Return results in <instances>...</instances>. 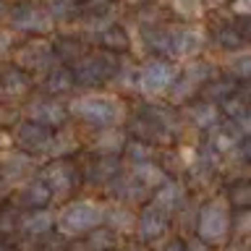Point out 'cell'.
<instances>
[{"mask_svg": "<svg viewBox=\"0 0 251 251\" xmlns=\"http://www.w3.org/2000/svg\"><path fill=\"white\" fill-rule=\"evenodd\" d=\"M84 183L94 188H107L113 180L126 170L123 157H110V154H89L84 160Z\"/></svg>", "mask_w": 251, "mask_h": 251, "instance_id": "4fadbf2b", "label": "cell"}, {"mask_svg": "<svg viewBox=\"0 0 251 251\" xmlns=\"http://www.w3.org/2000/svg\"><path fill=\"white\" fill-rule=\"evenodd\" d=\"M233 123H235V128L241 131V136H243V139L251 136V107H249L241 118H238V121H233Z\"/></svg>", "mask_w": 251, "mask_h": 251, "instance_id": "74e56055", "label": "cell"}, {"mask_svg": "<svg viewBox=\"0 0 251 251\" xmlns=\"http://www.w3.org/2000/svg\"><path fill=\"white\" fill-rule=\"evenodd\" d=\"M136 223H139V212H133L126 204H105V227H110L118 235H128L136 233Z\"/></svg>", "mask_w": 251, "mask_h": 251, "instance_id": "d4e9b609", "label": "cell"}, {"mask_svg": "<svg viewBox=\"0 0 251 251\" xmlns=\"http://www.w3.org/2000/svg\"><path fill=\"white\" fill-rule=\"evenodd\" d=\"M13 37H11V31H5L3 26H0V60H5L8 55L13 58Z\"/></svg>", "mask_w": 251, "mask_h": 251, "instance_id": "d590c367", "label": "cell"}, {"mask_svg": "<svg viewBox=\"0 0 251 251\" xmlns=\"http://www.w3.org/2000/svg\"><path fill=\"white\" fill-rule=\"evenodd\" d=\"M8 29L16 34H24L29 39L37 37H52L58 31V24L52 21L50 11L39 0H19L11 5V16H8Z\"/></svg>", "mask_w": 251, "mask_h": 251, "instance_id": "277c9868", "label": "cell"}, {"mask_svg": "<svg viewBox=\"0 0 251 251\" xmlns=\"http://www.w3.org/2000/svg\"><path fill=\"white\" fill-rule=\"evenodd\" d=\"M89 47H100V50H107V52H115V55H123L131 50V31L126 29V24H113L110 29H105L102 34L92 37L89 39Z\"/></svg>", "mask_w": 251, "mask_h": 251, "instance_id": "cb8c5ba5", "label": "cell"}, {"mask_svg": "<svg viewBox=\"0 0 251 251\" xmlns=\"http://www.w3.org/2000/svg\"><path fill=\"white\" fill-rule=\"evenodd\" d=\"M52 47H55V52H58V60L63 63V66H71V68L92 50L81 31H78V34H74V31H55L52 34Z\"/></svg>", "mask_w": 251, "mask_h": 251, "instance_id": "ffe728a7", "label": "cell"}, {"mask_svg": "<svg viewBox=\"0 0 251 251\" xmlns=\"http://www.w3.org/2000/svg\"><path fill=\"white\" fill-rule=\"evenodd\" d=\"M39 176H42L45 183L50 186L55 199L71 201V196L84 186V168L74 160V157H60V160L45 162V168Z\"/></svg>", "mask_w": 251, "mask_h": 251, "instance_id": "ba28073f", "label": "cell"}, {"mask_svg": "<svg viewBox=\"0 0 251 251\" xmlns=\"http://www.w3.org/2000/svg\"><path fill=\"white\" fill-rule=\"evenodd\" d=\"M207 45V34L194 24H173V60H196Z\"/></svg>", "mask_w": 251, "mask_h": 251, "instance_id": "9a60e30c", "label": "cell"}, {"mask_svg": "<svg viewBox=\"0 0 251 251\" xmlns=\"http://www.w3.org/2000/svg\"><path fill=\"white\" fill-rule=\"evenodd\" d=\"M8 131H11V147L37 157V160L39 157H50L52 144H55V133H58V131H50L39 123H31L26 118H19Z\"/></svg>", "mask_w": 251, "mask_h": 251, "instance_id": "8fae6325", "label": "cell"}, {"mask_svg": "<svg viewBox=\"0 0 251 251\" xmlns=\"http://www.w3.org/2000/svg\"><path fill=\"white\" fill-rule=\"evenodd\" d=\"M209 39H212V45L220 47V50H225L227 55L241 52L243 47H246V39L241 37V31L235 29V24H220V26H215L209 31Z\"/></svg>", "mask_w": 251, "mask_h": 251, "instance_id": "f1b7e54d", "label": "cell"}, {"mask_svg": "<svg viewBox=\"0 0 251 251\" xmlns=\"http://www.w3.org/2000/svg\"><path fill=\"white\" fill-rule=\"evenodd\" d=\"M11 5L8 0H0V24H8V16H11Z\"/></svg>", "mask_w": 251, "mask_h": 251, "instance_id": "ee69618b", "label": "cell"}, {"mask_svg": "<svg viewBox=\"0 0 251 251\" xmlns=\"http://www.w3.org/2000/svg\"><path fill=\"white\" fill-rule=\"evenodd\" d=\"M241 141H243V136H241V131L235 128L233 121H223V126H217V128L207 136V144L215 149L220 157H225L230 152H238Z\"/></svg>", "mask_w": 251, "mask_h": 251, "instance_id": "4316f807", "label": "cell"}, {"mask_svg": "<svg viewBox=\"0 0 251 251\" xmlns=\"http://www.w3.org/2000/svg\"><path fill=\"white\" fill-rule=\"evenodd\" d=\"M238 154H241V160H243V162H251V136H246V139L241 141Z\"/></svg>", "mask_w": 251, "mask_h": 251, "instance_id": "7bdbcfd3", "label": "cell"}, {"mask_svg": "<svg viewBox=\"0 0 251 251\" xmlns=\"http://www.w3.org/2000/svg\"><path fill=\"white\" fill-rule=\"evenodd\" d=\"M11 201L19 207L21 212H29V209H50V204L55 201V196L50 191V186L45 183L42 176L26 180L24 186H19L11 196Z\"/></svg>", "mask_w": 251, "mask_h": 251, "instance_id": "ac0fdd59", "label": "cell"}, {"mask_svg": "<svg viewBox=\"0 0 251 251\" xmlns=\"http://www.w3.org/2000/svg\"><path fill=\"white\" fill-rule=\"evenodd\" d=\"M233 230L238 235H249L251 233V209L233 212Z\"/></svg>", "mask_w": 251, "mask_h": 251, "instance_id": "e575fe53", "label": "cell"}, {"mask_svg": "<svg viewBox=\"0 0 251 251\" xmlns=\"http://www.w3.org/2000/svg\"><path fill=\"white\" fill-rule=\"evenodd\" d=\"M238 89H241V84L235 81L233 76L220 74V76H215L207 86H204L199 100H207V102H212V105H223V102H227L233 94H238Z\"/></svg>", "mask_w": 251, "mask_h": 251, "instance_id": "83f0119b", "label": "cell"}, {"mask_svg": "<svg viewBox=\"0 0 251 251\" xmlns=\"http://www.w3.org/2000/svg\"><path fill=\"white\" fill-rule=\"evenodd\" d=\"M118 241H121V235L102 225L94 233L86 235V238H81V246H84V251H113L118 246Z\"/></svg>", "mask_w": 251, "mask_h": 251, "instance_id": "1f68e13d", "label": "cell"}, {"mask_svg": "<svg viewBox=\"0 0 251 251\" xmlns=\"http://www.w3.org/2000/svg\"><path fill=\"white\" fill-rule=\"evenodd\" d=\"M121 68H123V55H115V52L100 50V47H92V50L74 66V74H76L78 89L100 92L102 86L115 81V76L121 74Z\"/></svg>", "mask_w": 251, "mask_h": 251, "instance_id": "3957f363", "label": "cell"}, {"mask_svg": "<svg viewBox=\"0 0 251 251\" xmlns=\"http://www.w3.org/2000/svg\"><path fill=\"white\" fill-rule=\"evenodd\" d=\"M8 147H11V131H5L3 123H0V152L8 149Z\"/></svg>", "mask_w": 251, "mask_h": 251, "instance_id": "f6af8a7d", "label": "cell"}, {"mask_svg": "<svg viewBox=\"0 0 251 251\" xmlns=\"http://www.w3.org/2000/svg\"><path fill=\"white\" fill-rule=\"evenodd\" d=\"M149 201L157 204V207L165 209V212H170V215H176V212H180V209H183V204L188 201V188H186V183L180 178H173L170 176L152 194V199H149Z\"/></svg>", "mask_w": 251, "mask_h": 251, "instance_id": "603a6c76", "label": "cell"}, {"mask_svg": "<svg viewBox=\"0 0 251 251\" xmlns=\"http://www.w3.org/2000/svg\"><path fill=\"white\" fill-rule=\"evenodd\" d=\"M105 194H107L115 204H126V207H139V209L144 207L149 199H152V191H149L144 183H139V180L133 178L128 170H123L121 176H118L113 183L105 188Z\"/></svg>", "mask_w": 251, "mask_h": 251, "instance_id": "2e32d148", "label": "cell"}, {"mask_svg": "<svg viewBox=\"0 0 251 251\" xmlns=\"http://www.w3.org/2000/svg\"><path fill=\"white\" fill-rule=\"evenodd\" d=\"M160 251H186V238H168Z\"/></svg>", "mask_w": 251, "mask_h": 251, "instance_id": "60d3db41", "label": "cell"}, {"mask_svg": "<svg viewBox=\"0 0 251 251\" xmlns=\"http://www.w3.org/2000/svg\"><path fill=\"white\" fill-rule=\"evenodd\" d=\"M21 118L45 126V128H50V131H63V128H68L71 110H68V105L63 100L37 92V94H31V97L24 102Z\"/></svg>", "mask_w": 251, "mask_h": 251, "instance_id": "9c48e42d", "label": "cell"}, {"mask_svg": "<svg viewBox=\"0 0 251 251\" xmlns=\"http://www.w3.org/2000/svg\"><path fill=\"white\" fill-rule=\"evenodd\" d=\"M233 11L238 16H251V0H233Z\"/></svg>", "mask_w": 251, "mask_h": 251, "instance_id": "b9f144b4", "label": "cell"}, {"mask_svg": "<svg viewBox=\"0 0 251 251\" xmlns=\"http://www.w3.org/2000/svg\"><path fill=\"white\" fill-rule=\"evenodd\" d=\"M207 8V0H170V11L180 19H199Z\"/></svg>", "mask_w": 251, "mask_h": 251, "instance_id": "836d02e7", "label": "cell"}, {"mask_svg": "<svg viewBox=\"0 0 251 251\" xmlns=\"http://www.w3.org/2000/svg\"><path fill=\"white\" fill-rule=\"evenodd\" d=\"M11 196H13V186L0 176V204H8V201H11Z\"/></svg>", "mask_w": 251, "mask_h": 251, "instance_id": "f35d334b", "label": "cell"}, {"mask_svg": "<svg viewBox=\"0 0 251 251\" xmlns=\"http://www.w3.org/2000/svg\"><path fill=\"white\" fill-rule=\"evenodd\" d=\"M37 165H39L37 157L21 152V149H16V147H8L0 152V176L13 186V191L42 173V168H37Z\"/></svg>", "mask_w": 251, "mask_h": 251, "instance_id": "7c38bea8", "label": "cell"}, {"mask_svg": "<svg viewBox=\"0 0 251 251\" xmlns=\"http://www.w3.org/2000/svg\"><path fill=\"white\" fill-rule=\"evenodd\" d=\"M183 66L176 60H165V58H149L141 63V74H139V94L147 100H160L173 92V86L178 84Z\"/></svg>", "mask_w": 251, "mask_h": 251, "instance_id": "8992f818", "label": "cell"}, {"mask_svg": "<svg viewBox=\"0 0 251 251\" xmlns=\"http://www.w3.org/2000/svg\"><path fill=\"white\" fill-rule=\"evenodd\" d=\"M126 144H128V131L123 128H110L100 131L92 139V154H110V157H123Z\"/></svg>", "mask_w": 251, "mask_h": 251, "instance_id": "484cf974", "label": "cell"}, {"mask_svg": "<svg viewBox=\"0 0 251 251\" xmlns=\"http://www.w3.org/2000/svg\"><path fill=\"white\" fill-rule=\"evenodd\" d=\"M233 230V209L227 204L225 196H212L199 207L196 212V235L215 246L227 238V233Z\"/></svg>", "mask_w": 251, "mask_h": 251, "instance_id": "52a82bcc", "label": "cell"}, {"mask_svg": "<svg viewBox=\"0 0 251 251\" xmlns=\"http://www.w3.org/2000/svg\"><path fill=\"white\" fill-rule=\"evenodd\" d=\"M225 74L233 76L235 81H249L251 78V50H241V52L227 55Z\"/></svg>", "mask_w": 251, "mask_h": 251, "instance_id": "d6a6232c", "label": "cell"}, {"mask_svg": "<svg viewBox=\"0 0 251 251\" xmlns=\"http://www.w3.org/2000/svg\"><path fill=\"white\" fill-rule=\"evenodd\" d=\"M55 215V233L66 241H76L105 225V204L92 196H76L71 201H63Z\"/></svg>", "mask_w": 251, "mask_h": 251, "instance_id": "7a4b0ae2", "label": "cell"}, {"mask_svg": "<svg viewBox=\"0 0 251 251\" xmlns=\"http://www.w3.org/2000/svg\"><path fill=\"white\" fill-rule=\"evenodd\" d=\"M71 121L81 123L84 128L94 133L110 131V128H123L128 123V105L126 97L118 92H84L68 102Z\"/></svg>", "mask_w": 251, "mask_h": 251, "instance_id": "6da1fadb", "label": "cell"}, {"mask_svg": "<svg viewBox=\"0 0 251 251\" xmlns=\"http://www.w3.org/2000/svg\"><path fill=\"white\" fill-rule=\"evenodd\" d=\"M233 24H235V29L241 31V37L246 39V45H249L251 42V16H238Z\"/></svg>", "mask_w": 251, "mask_h": 251, "instance_id": "8d00e7d4", "label": "cell"}, {"mask_svg": "<svg viewBox=\"0 0 251 251\" xmlns=\"http://www.w3.org/2000/svg\"><path fill=\"white\" fill-rule=\"evenodd\" d=\"M0 251H19V249H16L13 243H8L5 238H0Z\"/></svg>", "mask_w": 251, "mask_h": 251, "instance_id": "bcb514c9", "label": "cell"}, {"mask_svg": "<svg viewBox=\"0 0 251 251\" xmlns=\"http://www.w3.org/2000/svg\"><path fill=\"white\" fill-rule=\"evenodd\" d=\"M31 92H34V76H29L13 63L0 68V97L3 100H29Z\"/></svg>", "mask_w": 251, "mask_h": 251, "instance_id": "d6986e66", "label": "cell"}, {"mask_svg": "<svg viewBox=\"0 0 251 251\" xmlns=\"http://www.w3.org/2000/svg\"><path fill=\"white\" fill-rule=\"evenodd\" d=\"M180 115H183V123L191 126L194 131L204 133V136H209L212 131L217 128V126H223V110L220 105H212L207 100H194L188 102L186 107H180Z\"/></svg>", "mask_w": 251, "mask_h": 251, "instance_id": "e0dca14e", "label": "cell"}, {"mask_svg": "<svg viewBox=\"0 0 251 251\" xmlns=\"http://www.w3.org/2000/svg\"><path fill=\"white\" fill-rule=\"evenodd\" d=\"M170 212L160 209L157 204L147 201L144 207L139 209V223H136V238L141 243H154L162 241L170 230Z\"/></svg>", "mask_w": 251, "mask_h": 251, "instance_id": "5bb4252c", "label": "cell"}, {"mask_svg": "<svg viewBox=\"0 0 251 251\" xmlns=\"http://www.w3.org/2000/svg\"><path fill=\"white\" fill-rule=\"evenodd\" d=\"M121 251H147V249H141V246H126V249H121Z\"/></svg>", "mask_w": 251, "mask_h": 251, "instance_id": "7dc6e473", "label": "cell"}, {"mask_svg": "<svg viewBox=\"0 0 251 251\" xmlns=\"http://www.w3.org/2000/svg\"><path fill=\"white\" fill-rule=\"evenodd\" d=\"M186 251H209V243H204L199 235H194V238H186Z\"/></svg>", "mask_w": 251, "mask_h": 251, "instance_id": "ab89813d", "label": "cell"}, {"mask_svg": "<svg viewBox=\"0 0 251 251\" xmlns=\"http://www.w3.org/2000/svg\"><path fill=\"white\" fill-rule=\"evenodd\" d=\"M215 76H220L217 66L212 60H188L183 66V74H180L178 84L173 86V92L168 94V105L170 107H186L188 102L199 100L204 86H207Z\"/></svg>", "mask_w": 251, "mask_h": 251, "instance_id": "5b68a950", "label": "cell"}, {"mask_svg": "<svg viewBox=\"0 0 251 251\" xmlns=\"http://www.w3.org/2000/svg\"><path fill=\"white\" fill-rule=\"evenodd\" d=\"M78 84H76V74L71 66H63L58 63L52 71H47L42 76V81H39V92L42 94H50V97H68L71 92H76Z\"/></svg>", "mask_w": 251, "mask_h": 251, "instance_id": "7402d4cb", "label": "cell"}, {"mask_svg": "<svg viewBox=\"0 0 251 251\" xmlns=\"http://www.w3.org/2000/svg\"><path fill=\"white\" fill-rule=\"evenodd\" d=\"M225 199L230 204L233 212H243V209H251V178H238L227 186L225 191Z\"/></svg>", "mask_w": 251, "mask_h": 251, "instance_id": "4dcf8cb0", "label": "cell"}, {"mask_svg": "<svg viewBox=\"0 0 251 251\" xmlns=\"http://www.w3.org/2000/svg\"><path fill=\"white\" fill-rule=\"evenodd\" d=\"M55 24H78L81 19V0H45Z\"/></svg>", "mask_w": 251, "mask_h": 251, "instance_id": "f546056e", "label": "cell"}, {"mask_svg": "<svg viewBox=\"0 0 251 251\" xmlns=\"http://www.w3.org/2000/svg\"><path fill=\"white\" fill-rule=\"evenodd\" d=\"M58 52L52 47V39L37 37V39H24V42L13 50V66H19L21 71H26L29 76L47 74L58 66Z\"/></svg>", "mask_w": 251, "mask_h": 251, "instance_id": "30bf717a", "label": "cell"}, {"mask_svg": "<svg viewBox=\"0 0 251 251\" xmlns=\"http://www.w3.org/2000/svg\"><path fill=\"white\" fill-rule=\"evenodd\" d=\"M55 212L52 209H29V212H21V220H19V235L24 238H34V241H42L47 235H52L55 230Z\"/></svg>", "mask_w": 251, "mask_h": 251, "instance_id": "44dd1931", "label": "cell"}]
</instances>
